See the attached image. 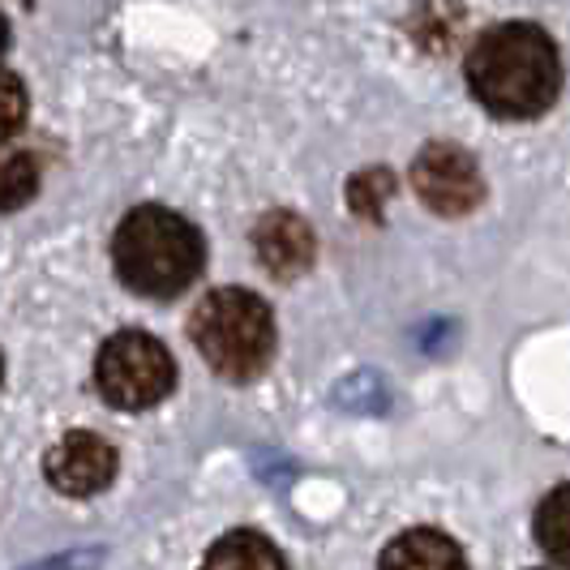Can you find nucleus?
<instances>
[{"mask_svg": "<svg viewBox=\"0 0 570 570\" xmlns=\"http://www.w3.org/2000/svg\"><path fill=\"white\" fill-rule=\"evenodd\" d=\"M472 99L498 120H541L562 99V52L541 22H498L481 30L463 57Z\"/></svg>", "mask_w": 570, "mask_h": 570, "instance_id": "nucleus-1", "label": "nucleus"}, {"mask_svg": "<svg viewBox=\"0 0 570 570\" xmlns=\"http://www.w3.org/2000/svg\"><path fill=\"white\" fill-rule=\"evenodd\" d=\"M254 254L271 279L292 284L314 266L317 236L296 210H266L254 224Z\"/></svg>", "mask_w": 570, "mask_h": 570, "instance_id": "nucleus-7", "label": "nucleus"}, {"mask_svg": "<svg viewBox=\"0 0 570 570\" xmlns=\"http://www.w3.org/2000/svg\"><path fill=\"white\" fill-rule=\"evenodd\" d=\"M189 340L202 361L228 382H254L275 356V314L249 287H215L189 314Z\"/></svg>", "mask_w": 570, "mask_h": 570, "instance_id": "nucleus-3", "label": "nucleus"}, {"mask_svg": "<svg viewBox=\"0 0 570 570\" xmlns=\"http://www.w3.org/2000/svg\"><path fill=\"white\" fill-rule=\"evenodd\" d=\"M0 382H4V361H0Z\"/></svg>", "mask_w": 570, "mask_h": 570, "instance_id": "nucleus-15", "label": "nucleus"}, {"mask_svg": "<svg viewBox=\"0 0 570 570\" xmlns=\"http://www.w3.org/2000/svg\"><path fill=\"white\" fill-rule=\"evenodd\" d=\"M4 48H9V22L0 18V57H4Z\"/></svg>", "mask_w": 570, "mask_h": 570, "instance_id": "nucleus-14", "label": "nucleus"}, {"mask_svg": "<svg viewBox=\"0 0 570 570\" xmlns=\"http://www.w3.org/2000/svg\"><path fill=\"white\" fill-rule=\"evenodd\" d=\"M116 279L146 301H171L206 266L202 232L168 206H134L112 236Z\"/></svg>", "mask_w": 570, "mask_h": 570, "instance_id": "nucleus-2", "label": "nucleus"}, {"mask_svg": "<svg viewBox=\"0 0 570 570\" xmlns=\"http://www.w3.org/2000/svg\"><path fill=\"white\" fill-rule=\"evenodd\" d=\"M27 86L18 73H9V69H0V142L4 138H13L22 125H27Z\"/></svg>", "mask_w": 570, "mask_h": 570, "instance_id": "nucleus-13", "label": "nucleus"}, {"mask_svg": "<svg viewBox=\"0 0 570 570\" xmlns=\"http://www.w3.org/2000/svg\"><path fill=\"white\" fill-rule=\"evenodd\" d=\"M95 386L120 412H146L176 386V361L146 331H116L95 356Z\"/></svg>", "mask_w": 570, "mask_h": 570, "instance_id": "nucleus-4", "label": "nucleus"}, {"mask_svg": "<svg viewBox=\"0 0 570 570\" xmlns=\"http://www.w3.org/2000/svg\"><path fill=\"white\" fill-rule=\"evenodd\" d=\"M412 189L425 202V210H433L438 219H463L485 202V176L481 164L472 159V150H463L455 142H425L412 159Z\"/></svg>", "mask_w": 570, "mask_h": 570, "instance_id": "nucleus-5", "label": "nucleus"}, {"mask_svg": "<svg viewBox=\"0 0 570 570\" xmlns=\"http://www.w3.org/2000/svg\"><path fill=\"white\" fill-rule=\"evenodd\" d=\"M377 570H468V558L455 537L438 528H407L382 549Z\"/></svg>", "mask_w": 570, "mask_h": 570, "instance_id": "nucleus-8", "label": "nucleus"}, {"mask_svg": "<svg viewBox=\"0 0 570 570\" xmlns=\"http://www.w3.org/2000/svg\"><path fill=\"white\" fill-rule=\"evenodd\" d=\"M116 446L108 438L90 433V429H73L65 433L57 446L43 459L48 485L69 498H95L116 481Z\"/></svg>", "mask_w": 570, "mask_h": 570, "instance_id": "nucleus-6", "label": "nucleus"}, {"mask_svg": "<svg viewBox=\"0 0 570 570\" xmlns=\"http://www.w3.org/2000/svg\"><path fill=\"white\" fill-rule=\"evenodd\" d=\"M532 532H537V544L544 549V558L570 570V481L549 489L541 498V507L532 514Z\"/></svg>", "mask_w": 570, "mask_h": 570, "instance_id": "nucleus-10", "label": "nucleus"}, {"mask_svg": "<svg viewBox=\"0 0 570 570\" xmlns=\"http://www.w3.org/2000/svg\"><path fill=\"white\" fill-rule=\"evenodd\" d=\"M202 570H287V562L271 537H262L254 528H236L206 549Z\"/></svg>", "mask_w": 570, "mask_h": 570, "instance_id": "nucleus-9", "label": "nucleus"}, {"mask_svg": "<svg viewBox=\"0 0 570 570\" xmlns=\"http://www.w3.org/2000/svg\"><path fill=\"white\" fill-rule=\"evenodd\" d=\"M391 198H395V171L391 168H365L347 180V210L365 224H382V210Z\"/></svg>", "mask_w": 570, "mask_h": 570, "instance_id": "nucleus-12", "label": "nucleus"}, {"mask_svg": "<svg viewBox=\"0 0 570 570\" xmlns=\"http://www.w3.org/2000/svg\"><path fill=\"white\" fill-rule=\"evenodd\" d=\"M39 194V159L13 138L0 142V210H22Z\"/></svg>", "mask_w": 570, "mask_h": 570, "instance_id": "nucleus-11", "label": "nucleus"}]
</instances>
